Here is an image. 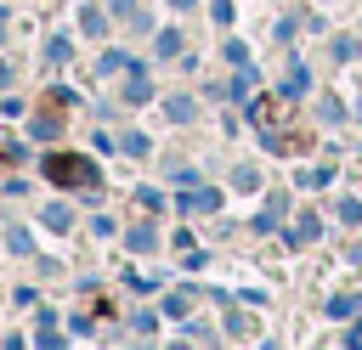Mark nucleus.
Returning a JSON list of instances; mask_svg holds the SVG:
<instances>
[{"label":"nucleus","instance_id":"obj_1","mask_svg":"<svg viewBox=\"0 0 362 350\" xmlns=\"http://www.w3.org/2000/svg\"><path fill=\"white\" fill-rule=\"evenodd\" d=\"M45 181L74 186V192H102V169L90 158H74V152H51L45 158Z\"/></svg>","mask_w":362,"mask_h":350},{"label":"nucleus","instance_id":"obj_2","mask_svg":"<svg viewBox=\"0 0 362 350\" xmlns=\"http://www.w3.org/2000/svg\"><path fill=\"white\" fill-rule=\"evenodd\" d=\"M255 124H260L266 147H277V152L300 147V130L288 124V102H283V96H277V102H260V107H255Z\"/></svg>","mask_w":362,"mask_h":350},{"label":"nucleus","instance_id":"obj_3","mask_svg":"<svg viewBox=\"0 0 362 350\" xmlns=\"http://www.w3.org/2000/svg\"><path fill=\"white\" fill-rule=\"evenodd\" d=\"M158 56H181V34H175V28L158 34Z\"/></svg>","mask_w":362,"mask_h":350},{"label":"nucleus","instance_id":"obj_4","mask_svg":"<svg viewBox=\"0 0 362 350\" xmlns=\"http://www.w3.org/2000/svg\"><path fill=\"white\" fill-rule=\"evenodd\" d=\"M68 220H74V215H68V209H62V203H51V209H45V226H51V231H62V226H68Z\"/></svg>","mask_w":362,"mask_h":350},{"label":"nucleus","instance_id":"obj_5","mask_svg":"<svg viewBox=\"0 0 362 350\" xmlns=\"http://www.w3.org/2000/svg\"><path fill=\"white\" fill-rule=\"evenodd\" d=\"M79 23H85V34H102V28H107V17H102V11H90V6H85V17H79Z\"/></svg>","mask_w":362,"mask_h":350},{"label":"nucleus","instance_id":"obj_6","mask_svg":"<svg viewBox=\"0 0 362 350\" xmlns=\"http://www.w3.org/2000/svg\"><path fill=\"white\" fill-rule=\"evenodd\" d=\"M130 102H147V73H130V90H124Z\"/></svg>","mask_w":362,"mask_h":350},{"label":"nucleus","instance_id":"obj_7","mask_svg":"<svg viewBox=\"0 0 362 350\" xmlns=\"http://www.w3.org/2000/svg\"><path fill=\"white\" fill-rule=\"evenodd\" d=\"M215 203V192H192V198H181V209H209Z\"/></svg>","mask_w":362,"mask_h":350},{"label":"nucleus","instance_id":"obj_8","mask_svg":"<svg viewBox=\"0 0 362 350\" xmlns=\"http://www.w3.org/2000/svg\"><path fill=\"white\" fill-rule=\"evenodd\" d=\"M130 248H153V226H136L130 231Z\"/></svg>","mask_w":362,"mask_h":350},{"label":"nucleus","instance_id":"obj_9","mask_svg":"<svg viewBox=\"0 0 362 350\" xmlns=\"http://www.w3.org/2000/svg\"><path fill=\"white\" fill-rule=\"evenodd\" d=\"M113 11H124V17H130V11H136V0H113Z\"/></svg>","mask_w":362,"mask_h":350},{"label":"nucleus","instance_id":"obj_10","mask_svg":"<svg viewBox=\"0 0 362 350\" xmlns=\"http://www.w3.org/2000/svg\"><path fill=\"white\" fill-rule=\"evenodd\" d=\"M170 6H181V11H187V6H192V0H170Z\"/></svg>","mask_w":362,"mask_h":350}]
</instances>
